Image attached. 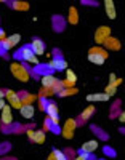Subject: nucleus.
Listing matches in <instances>:
<instances>
[{"instance_id": "1", "label": "nucleus", "mask_w": 125, "mask_h": 160, "mask_svg": "<svg viewBox=\"0 0 125 160\" xmlns=\"http://www.w3.org/2000/svg\"><path fill=\"white\" fill-rule=\"evenodd\" d=\"M13 58H15L18 62L19 61H23V64H34V66H37V64H40V61H39V58L32 53V50L29 48V45H24V47H21L15 55H13Z\"/></svg>"}, {"instance_id": "2", "label": "nucleus", "mask_w": 125, "mask_h": 160, "mask_svg": "<svg viewBox=\"0 0 125 160\" xmlns=\"http://www.w3.org/2000/svg\"><path fill=\"white\" fill-rule=\"evenodd\" d=\"M10 71H11V75L15 77L16 80H19V82H23V83L29 82V78H31V71L27 69L26 64L15 61V62L10 64Z\"/></svg>"}, {"instance_id": "3", "label": "nucleus", "mask_w": 125, "mask_h": 160, "mask_svg": "<svg viewBox=\"0 0 125 160\" xmlns=\"http://www.w3.org/2000/svg\"><path fill=\"white\" fill-rule=\"evenodd\" d=\"M107 59V51L103 47H93L88 50V61L96 66H103Z\"/></svg>"}, {"instance_id": "4", "label": "nucleus", "mask_w": 125, "mask_h": 160, "mask_svg": "<svg viewBox=\"0 0 125 160\" xmlns=\"http://www.w3.org/2000/svg\"><path fill=\"white\" fill-rule=\"evenodd\" d=\"M77 120L76 118H67L66 122H64V125H63V128H61V135H63V138H66V139H72L74 138V131H76V128H77Z\"/></svg>"}, {"instance_id": "5", "label": "nucleus", "mask_w": 125, "mask_h": 160, "mask_svg": "<svg viewBox=\"0 0 125 160\" xmlns=\"http://www.w3.org/2000/svg\"><path fill=\"white\" fill-rule=\"evenodd\" d=\"M55 58H51L50 61H48V66L53 69V72H60V71H66L67 69V62H66V59L63 58V56H60V53L58 51H55Z\"/></svg>"}, {"instance_id": "6", "label": "nucleus", "mask_w": 125, "mask_h": 160, "mask_svg": "<svg viewBox=\"0 0 125 160\" xmlns=\"http://www.w3.org/2000/svg\"><path fill=\"white\" fill-rule=\"evenodd\" d=\"M5 98H7L8 106H10L11 109H21L23 101H21V96L18 95L16 91H13V90H5Z\"/></svg>"}, {"instance_id": "7", "label": "nucleus", "mask_w": 125, "mask_h": 160, "mask_svg": "<svg viewBox=\"0 0 125 160\" xmlns=\"http://www.w3.org/2000/svg\"><path fill=\"white\" fill-rule=\"evenodd\" d=\"M109 37H111V28L109 26H100V28L95 31V42L98 43V47L103 45L106 42V38H109Z\"/></svg>"}, {"instance_id": "8", "label": "nucleus", "mask_w": 125, "mask_h": 160, "mask_svg": "<svg viewBox=\"0 0 125 160\" xmlns=\"http://www.w3.org/2000/svg\"><path fill=\"white\" fill-rule=\"evenodd\" d=\"M13 109L10 108L8 104L3 106V109L0 111V122H2L3 127H11L13 125Z\"/></svg>"}, {"instance_id": "9", "label": "nucleus", "mask_w": 125, "mask_h": 160, "mask_svg": "<svg viewBox=\"0 0 125 160\" xmlns=\"http://www.w3.org/2000/svg\"><path fill=\"white\" fill-rule=\"evenodd\" d=\"M29 48L32 50V53H34V55L39 58V56H42V55H44V53H45V42H44V40H42V38H39V37H34L32 38V42L29 43Z\"/></svg>"}, {"instance_id": "10", "label": "nucleus", "mask_w": 125, "mask_h": 160, "mask_svg": "<svg viewBox=\"0 0 125 160\" xmlns=\"http://www.w3.org/2000/svg\"><path fill=\"white\" fill-rule=\"evenodd\" d=\"M98 148H100L98 139H88V141H85V142L82 144L80 151H82V152H85V154H95Z\"/></svg>"}, {"instance_id": "11", "label": "nucleus", "mask_w": 125, "mask_h": 160, "mask_svg": "<svg viewBox=\"0 0 125 160\" xmlns=\"http://www.w3.org/2000/svg\"><path fill=\"white\" fill-rule=\"evenodd\" d=\"M103 45H104V50H106V51H119V50L122 48V43L119 42V38H116V37L106 38V42H104Z\"/></svg>"}, {"instance_id": "12", "label": "nucleus", "mask_w": 125, "mask_h": 160, "mask_svg": "<svg viewBox=\"0 0 125 160\" xmlns=\"http://www.w3.org/2000/svg\"><path fill=\"white\" fill-rule=\"evenodd\" d=\"M32 72H34V75H35V77H42V75L55 74V72H53V69L48 66V62H47V64H42V62H40V64H37L35 68H34V71H32Z\"/></svg>"}, {"instance_id": "13", "label": "nucleus", "mask_w": 125, "mask_h": 160, "mask_svg": "<svg viewBox=\"0 0 125 160\" xmlns=\"http://www.w3.org/2000/svg\"><path fill=\"white\" fill-rule=\"evenodd\" d=\"M19 114H21L23 118L31 120V118H34V115H35V108H34V106H31V104H23L21 109H19Z\"/></svg>"}, {"instance_id": "14", "label": "nucleus", "mask_w": 125, "mask_h": 160, "mask_svg": "<svg viewBox=\"0 0 125 160\" xmlns=\"http://www.w3.org/2000/svg\"><path fill=\"white\" fill-rule=\"evenodd\" d=\"M56 77H55V74H48V75H42L40 77V83H42V88H48L51 90L53 85L56 83Z\"/></svg>"}, {"instance_id": "15", "label": "nucleus", "mask_w": 125, "mask_h": 160, "mask_svg": "<svg viewBox=\"0 0 125 160\" xmlns=\"http://www.w3.org/2000/svg\"><path fill=\"white\" fill-rule=\"evenodd\" d=\"M45 114H47V117L51 118V120H53V118H60L56 102H55V101H48V102H47V108H45Z\"/></svg>"}, {"instance_id": "16", "label": "nucleus", "mask_w": 125, "mask_h": 160, "mask_svg": "<svg viewBox=\"0 0 125 160\" xmlns=\"http://www.w3.org/2000/svg\"><path fill=\"white\" fill-rule=\"evenodd\" d=\"M93 114H95V106H93V104H90L88 108H85V109H83V111L80 112L77 123H83V122H87V120H90Z\"/></svg>"}, {"instance_id": "17", "label": "nucleus", "mask_w": 125, "mask_h": 160, "mask_svg": "<svg viewBox=\"0 0 125 160\" xmlns=\"http://www.w3.org/2000/svg\"><path fill=\"white\" fill-rule=\"evenodd\" d=\"M109 99L111 98L106 95V93H93V95H88L87 96V101L88 102H106Z\"/></svg>"}, {"instance_id": "18", "label": "nucleus", "mask_w": 125, "mask_h": 160, "mask_svg": "<svg viewBox=\"0 0 125 160\" xmlns=\"http://www.w3.org/2000/svg\"><path fill=\"white\" fill-rule=\"evenodd\" d=\"M104 8H106V15H107V18H109V19H116L117 11H116V5H114L112 0H106V2H104Z\"/></svg>"}, {"instance_id": "19", "label": "nucleus", "mask_w": 125, "mask_h": 160, "mask_svg": "<svg viewBox=\"0 0 125 160\" xmlns=\"http://www.w3.org/2000/svg\"><path fill=\"white\" fill-rule=\"evenodd\" d=\"M69 24H77L79 22V11L76 7H71L69 8V13H67V19H66Z\"/></svg>"}, {"instance_id": "20", "label": "nucleus", "mask_w": 125, "mask_h": 160, "mask_svg": "<svg viewBox=\"0 0 125 160\" xmlns=\"http://www.w3.org/2000/svg\"><path fill=\"white\" fill-rule=\"evenodd\" d=\"M29 7L31 5L27 2H21V0H15V2H11V8L16 10V11H27Z\"/></svg>"}, {"instance_id": "21", "label": "nucleus", "mask_w": 125, "mask_h": 160, "mask_svg": "<svg viewBox=\"0 0 125 160\" xmlns=\"http://www.w3.org/2000/svg\"><path fill=\"white\" fill-rule=\"evenodd\" d=\"M45 131L44 130H35V133H34V138H32V142H35V144H44L45 142Z\"/></svg>"}, {"instance_id": "22", "label": "nucleus", "mask_w": 125, "mask_h": 160, "mask_svg": "<svg viewBox=\"0 0 125 160\" xmlns=\"http://www.w3.org/2000/svg\"><path fill=\"white\" fill-rule=\"evenodd\" d=\"M37 99H39V96H37V95H32V93H26V95L21 96L23 104H31V106H32Z\"/></svg>"}, {"instance_id": "23", "label": "nucleus", "mask_w": 125, "mask_h": 160, "mask_svg": "<svg viewBox=\"0 0 125 160\" xmlns=\"http://www.w3.org/2000/svg\"><path fill=\"white\" fill-rule=\"evenodd\" d=\"M5 40L10 43V47H11V48H15V47L21 42V35H19V34H11V35H8Z\"/></svg>"}, {"instance_id": "24", "label": "nucleus", "mask_w": 125, "mask_h": 160, "mask_svg": "<svg viewBox=\"0 0 125 160\" xmlns=\"http://www.w3.org/2000/svg\"><path fill=\"white\" fill-rule=\"evenodd\" d=\"M64 72H66V78H64V80H67V82L71 83L72 87H76V83H77V75H76V72L71 71V69H66Z\"/></svg>"}, {"instance_id": "25", "label": "nucleus", "mask_w": 125, "mask_h": 160, "mask_svg": "<svg viewBox=\"0 0 125 160\" xmlns=\"http://www.w3.org/2000/svg\"><path fill=\"white\" fill-rule=\"evenodd\" d=\"M72 95H77V88H76V87H74V88H64L58 96L66 98V96H72Z\"/></svg>"}, {"instance_id": "26", "label": "nucleus", "mask_w": 125, "mask_h": 160, "mask_svg": "<svg viewBox=\"0 0 125 160\" xmlns=\"http://www.w3.org/2000/svg\"><path fill=\"white\" fill-rule=\"evenodd\" d=\"M104 93L109 96V98H112V96H116V93H117V88L116 87H112V85H106V88H104Z\"/></svg>"}, {"instance_id": "27", "label": "nucleus", "mask_w": 125, "mask_h": 160, "mask_svg": "<svg viewBox=\"0 0 125 160\" xmlns=\"http://www.w3.org/2000/svg\"><path fill=\"white\" fill-rule=\"evenodd\" d=\"M53 154H55V158H56V160H69L67 158V155L63 152V151H58V149H53L51 151Z\"/></svg>"}, {"instance_id": "28", "label": "nucleus", "mask_w": 125, "mask_h": 160, "mask_svg": "<svg viewBox=\"0 0 125 160\" xmlns=\"http://www.w3.org/2000/svg\"><path fill=\"white\" fill-rule=\"evenodd\" d=\"M53 93H56V95H60V93L64 90V87H63V83H61V80H56V83L53 85Z\"/></svg>"}, {"instance_id": "29", "label": "nucleus", "mask_w": 125, "mask_h": 160, "mask_svg": "<svg viewBox=\"0 0 125 160\" xmlns=\"http://www.w3.org/2000/svg\"><path fill=\"white\" fill-rule=\"evenodd\" d=\"M37 101H39V109H40L42 112H45V108H47V102H48V99H45V98H39Z\"/></svg>"}, {"instance_id": "30", "label": "nucleus", "mask_w": 125, "mask_h": 160, "mask_svg": "<svg viewBox=\"0 0 125 160\" xmlns=\"http://www.w3.org/2000/svg\"><path fill=\"white\" fill-rule=\"evenodd\" d=\"M34 133H35V130H32V128H29L26 131V135H27V138H29V141H32V138H34Z\"/></svg>"}, {"instance_id": "31", "label": "nucleus", "mask_w": 125, "mask_h": 160, "mask_svg": "<svg viewBox=\"0 0 125 160\" xmlns=\"http://www.w3.org/2000/svg\"><path fill=\"white\" fill-rule=\"evenodd\" d=\"M116 78H117V75H116V74H111V75H109V85H112V87H114Z\"/></svg>"}, {"instance_id": "32", "label": "nucleus", "mask_w": 125, "mask_h": 160, "mask_svg": "<svg viewBox=\"0 0 125 160\" xmlns=\"http://www.w3.org/2000/svg\"><path fill=\"white\" fill-rule=\"evenodd\" d=\"M104 154H106V155H107V154H109V155H111V157H114V155H116V154H114V151H111V149H109V148H107V146H106V148H104Z\"/></svg>"}, {"instance_id": "33", "label": "nucleus", "mask_w": 125, "mask_h": 160, "mask_svg": "<svg viewBox=\"0 0 125 160\" xmlns=\"http://www.w3.org/2000/svg\"><path fill=\"white\" fill-rule=\"evenodd\" d=\"M119 122H120V123L125 122V112H123V111H120V114H119Z\"/></svg>"}, {"instance_id": "34", "label": "nucleus", "mask_w": 125, "mask_h": 160, "mask_svg": "<svg viewBox=\"0 0 125 160\" xmlns=\"http://www.w3.org/2000/svg\"><path fill=\"white\" fill-rule=\"evenodd\" d=\"M2 40H5V32H3L2 28H0V42H2Z\"/></svg>"}, {"instance_id": "35", "label": "nucleus", "mask_w": 125, "mask_h": 160, "mask_svg": "<svg viewBox=\"0 0 125 160\" xmlns=\"http://www.w3.org/2000/svg\"><path fill=\"white\" fill-rule=\"evenodd\" d=\"M3 106H5V98H2V99H0V111L3 109Z\"/></svg>"}, {"instance_id": "36", "label": "nucleus", "mask_w": 125, "mask_h": 160, "mask_svg": "<svg viewBox=\"0 0 125 160\" xmlns=\"http://www.w3.org/2000/svg\"><path fill=\"white\" fill-rule=\"evenodd\" d=\"M47 160H56V158H55V154H53V152H51V154H50V155H48V158H47Z\"/></svg>"}, {"instance_id": "37", "label": "nucleus", "mask_w": 125, "mask_h": 160, "mask_svg": "<svg viewBox=\"0 0 125 160\" xmlns=\"http://www.w3.org/2000/svg\"><path fill=\"white\" fill-rule=\"evenodd\" d=\"M2 98H5V91L0 90V99H2Z\"/></svg>"}, {"instance_id": "38", "label": "nucleus", "mask_w": 125, "mask_h": 160, "mask_svg": "<svg viewBox=\"0 0 125 160\" xmlns=\"http://www.w3.org/2000/svg\"><path fill=\"white\" fill-rule=\"evenodd\" d=\"M88 160H96V157H95L93 154H90V155H88Z\"/></svg>"}]
</instances>
